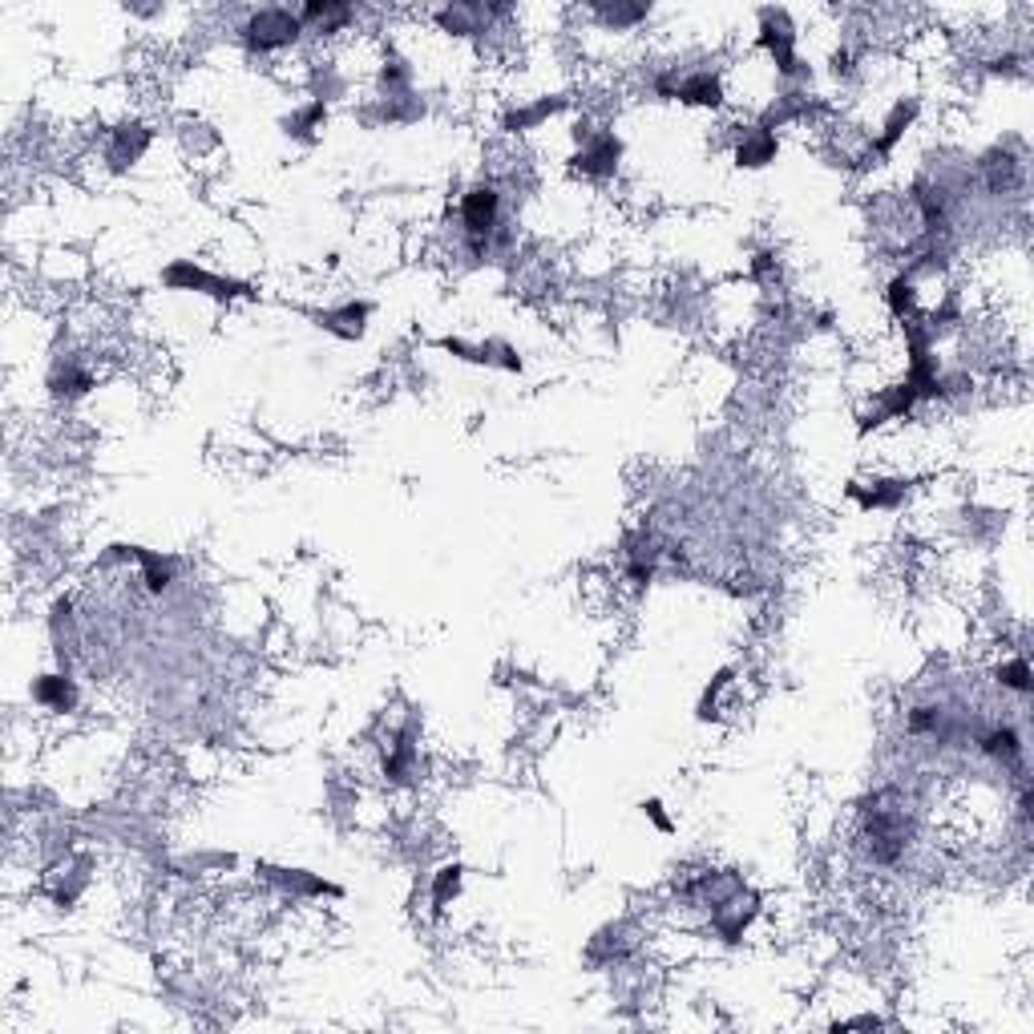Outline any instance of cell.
Returning a JSON list of instances; mask_svg holds the SVG:
<instances>
[{
	"instance_id": "3",
	"label": "cell",
	"mask_w": 1034,
	"mask_h": 1034,
	"mask_svg": "<svg viewBox=\"0 0 1034 1034\" xmlns=\"http://www.w3.org/2000/svg\"><path fill=\"white\" fill-rule=\"evenodd\" d=\"M574 138L582 142V150L574 154V170L590 174V178H606L618 170V158H623V142L614 134H594L590 122H578L574 126Z\"/></svg>"
},
{
	"instance_id": "21",
	"label": "cell",
	"mask_w": 1034,
	"mask_h": 1034,
	"mask_svg": "<svg viewBox=\"0 0 1034 1034\" xmlns=\"http://www.w3.org/2000/svg\"><path fill=\"white\" fill-rule=\"evenodd\" d=\"M885 299H889V312L905 320V316L913 312V279H909V275H897V279L889 283Z\"/></svg>"
},
{
	"instance_id": "25",
	"label": "cell",
	"mask_w": 1034,
	"mask_h": 1034,
	"mask_svg": "<svg viewBox=\"0 0 1034 1034\" xmlns=\"http://www.w3.org/2000/svg\"><path fill=\"white\" fill-rule=\"evenodd\" d=\"M643 812L655 820V829H659V833H671V829H675V824L667 820V812H663V804H659V800H647V804H643Z\"/></svg>"
},
{
	"instance_id": "8",
	"label": "cell",
	"mask_w": 1034,
	"mask_h": 1034,
	"mask_svg": "<svg viewBox=\"0 0 1034 1034\" xmlns=\"http://www.w3.org/2000/svg\"><path fill=\"white\" fill-rule=\"evenodd\" d=\"M905 493H909V481H877L873 489L849 485V497L861 501V509H893L905 501Z\"/></svg>"
},
{
	"instance_id": "10",
	"label": "cell",
	"mask_w": 1034,
	"mask_h": 1034,
	"mask_svg": "<svg viewBox=\"0 0 1034 1034\" xmlns=\"http://www.w3.org/2000/svg\"><path fill=\"white\" fill-rule=\"evenodd\" d=\"M33 699H37L41 707H49V711H69V707L77 703V691H73L69 675H41V679L33 683Z\"/></svg>"
},
{
	"instance_id": "14",
	"label": "cell",
	"mask_w": 1034,
	"mask_h": 1034,
	"mask_svg": "<svg viewBox=\"0 0 1034 1034\" xmlns=\"http://www.w3.org/2000/svg\"><path fill=\"white\" fill-rule=\"evenodd\" d=\"M263 873H267L271 881H279L283 889H295V893H340L332 881L312 877V873H303V869H271V865H263Z\"/></svg>"
},
{
	"instance_id": "19",
	"label": "cell",
	"mask_w": 1034,
	"mask_h": 1034,
	"mask_svg": "<svg viewBox=\"0 0 1034 1034\" xmlns=\"http://www.w3.org/2000/svg\"><path fill=\"white\" fill-rule=\"evenodd\" d=\"M982 752H986V756H998V760H1018V756H1022L1018 732H1014V728H998V732L982 736Z\"/></svg>"
},
{
	"instance_id": "1",
	"label": "cell",
	"mask_w": 1034,
	"mask_h": 1034,
	"mask_svg": "<svg viewBox=\"0 0 1034 1034\" xmlns=\"http://www.w3.org/2000/svg\"><path fill=\"white\" fill-rule=\"evenodd\" d=\"M162 283L174 287V291H202V295H215V299H255V291L239 279H227V275H215L198 267L194 259H178L162 271Z\"/></svg>"
},
{
	"instance_id": "2",
	"label": "cell",
	"mask_w": 1034,
	"mask_h": 1034,
	"mask_svg": "<svg viewBox=\"0 0 1034 1034\" xmlns=\"http://www.w3.org/2000/svg\"><path fill=\"white\" fill-rule=\"evenodd\" d=\"M303 33V21L299 13L291 9H259L247 25H243V41L259 53H275V49H287L295 37Z\"/></svg>"
},
{
	"instance_id": "22",
	"label": "cell",
	"mask_w": 1034,
	"mask_h": 1034,
	"mask_svg": "<svg viewBox=\"0 0 1034 1034\" xmlns=\"http://www.w3.org/2000/svg\"><path fill=\"white\" fill-rule=\"evenodd\" d=\"M998 683L1010 687V691H1030V667H1026V659L1002 663V667H998Z\"/></svg>"
},
{
	"instance_id": "4",
	"label": "cell",
	"mask_w": 1034,
	"mask_h": 1034,
	"mask_svg": "<svg viewBox=\"0 0 1034 1034\" xmlns=\"http://www.w3.org/2000/svg\"><path fill=\"white\" fill-rule=\"evenodd\" d=\"M497 215H501V194L493 186H473L461 198V223H465V235L473 239L477 251H485L489 235L497 231Z\"/></svg>"
},
{
	"instance_id": "23",
	"label": "cell",
	"mask_w": 1034,
	"mask_h": 1034,
	"mask_svg": "<svg viewBox=\"0 0 1034 1034\" xmlns=\"http://www.w3.org/2000/svg\"><path fill=\"white\" fill-rule=\"evenodd\" d=\"M408 764H412V744H408V736H400V740L392 744V756H384V772H388L392 780H404Z\"/></svg>"
},
{
	"instance_id": "20",
	"label": "cell",
	"mask_w": 1034,
	"mask_h": 1034,
	"mask_svg": "<svg viewBox=\"0 0 1034 1034\" xmlns=\"http://www.w3.org/2000/svg\"><path fill=\"white\" fill-rule=\"evenodd\" d=\"M461 873H465L461 865H445V869L433 877V905H437V909H445V905L457 897V889H461Z\"/></svg>"
},
{
	"instance_id": "15",
	"label": "cell",
	"mask_w": 1034,
	"mask_h": 1034,
	"mask_svg": "<svg viewBox=\"0 0 1034 1034\" xmlns=\"http://www.w3.org/2000/svg\"><path fill=\"white\" fill-rule=\"evenodd\" d=\"M126 558H138L142 562V570H146V582H150V590L154 594H162L166 586H170V570H174V562L170 558H158V554H150V550H142V546H118Z\"/></svg>"
},
{
	"instance_id": "11",
	"label": "cell",
	"mask_w": 1034,
	"mask_h": 1034,
	"mask_svg": "<svg viewBox=\"0 0 1034 1034\" xmlns=\"http://www.w3.org/2000/svg\"><path fill=\"white\" fill-rule=\"evenodd\" d=\"M364 320H368V303H344L340 312L320 316V328L344 336V340H360L364 336Z\"/></svg>"
},
{
	"instance_id": "18",
	"label": "cell",
	"mask_w": 1034,
	"mask_h": 1034,
	"mask_svg": "<svg viewBox=\"0 0 1034 1034\" xmlns=\"http://www.w3.org/2000/svg\"><path fill=\"white\" fill-rule=\"evenodd\" d=\"M594 13H598V21H606L614 29H627V25L647 21L651 5H594Z\"/></svg>"
},
{
	"instance_id": "16",
	"label": "cell",
	"mask_w": 1034,
	"mask_h": 1034,
	"mask_svg": "<svg viewBox=\"0 0 1034 1034\" xmlns=\"http://www.w3.org/2000/svg\"><path fill=\"white\" fill-rule=\"evenodd\" d=\"M299 21H303V25L324 21V33H336L344 21H352V9H348V5H336V0H312V5L299 9Z\"/></svg>"
},
{
	"instance_id": "9",
	"label": "cell",
	"mask_w": 1034,
	"mask_h": 1034,
	"mask_svg": "<svg viewBox=\"0 0 1034 1034\" xmlns=\"http://www.w3.org/2000/svg\"><path fill=\"white\" fill-rule=\"evenodd\" d=\"M562 106H566V97H542V101H534V106H526V110H509L501 126H505L509 134H522V130L542 126L546 118H554Z\"/></svg>"
},
{
	"instance_id": "17",
	"label": "cell",
	"mask_w": 1034,
	"mask_h": 1034,
	"mask_svg": "<svg viewBox=\"0 0 1034 1034\" xmlns=\"http://www.w3.org/2000/svg\"><path fill=\"white\" fill-rule=\"evenodd\" d=\"M150 146V134L142 130V126H122L118 134H114V150H110V158H114V166H126V162H138V154Z\"/></svg>"
},
{
	"instance_id": "5",
	"label": "cell",
	"mask_w": 1034,
	"mask_h": 1034,
	"mask_svg": "<svg viewBox=\"0 0 1034 1034\" xmlns=\"http://www.w3.org/2000/svg\"><path fill=\"white\" fill-rule=\"evenodd\" d=\"M760 45L776 57V69L784 77H796L800 73V61H796V29L788 21L784 9H764L760 13Z\"/></svg>"
},
{
	"instance_id": "13",
	"label": "cell",
	"mask_w": 1034,
	"mask_h": 1034,
	"mask_svg": "<svg viewBox=\"0 0 1034 1034\" xmlns=\"http://www.w3.org/2000/svg\"><path fill=\"white\" fill-rule=\"evenodd\" d=\"M772 158H776V134H772V130H764V126H756V130L740 142V150H736V162H740V166H748V170L768 166Z\"/></svg>"
},
{
	"instance_id": "12",
	"label": "cell",
	"mask_w": 1034,
	"mask_h": 1034,
	"mask_svg": "<svg viewBox=\"0 0 1034 1034\" xmlns=\"http://www.w3.org/2000/svg\"><path fill=\"white\" fill-rule=\"evenodd\" d=\"M913 118H917V101H901V106H893V114L885 118V130H881V138L873 142V154H889L901 138H905V130L913 126Z\"/></svg>"
},
{
	"instance_id": "6",
	"label": "cell",
	"mask_w": 1034,
	"mask_h": 1034,
	"mask_svg": "<svg viewBox=\"0 0 1034 1034\" xmlns=\"http://www.w3.org/2000/svg\"><path fill=\"white\" fill-rule=\"evenodd\" d=\"M497 13H505V9H497V5H445V9H437V25L445 33L469 37V33H481L489 25V17H497Z\"/></svg>"
},
{
	"instance_id": "24",
	"label": "cell",
	"mask_w": 1034,
	"mask_h": 1034,
	"mask_svg": "<svg viewBox=\"0 0 1034 1034\" xmlns=\"http://www.w3.org/2000/svg\"><path fill=\"white\" fill-rule=\"evenodd\" d=\"M728 679H732V671H719V675H715V683L707 687V695H703V703H699V719H711V715H715L711 707H715L719 691H723V687H728Z\"/></svg>"
},
{
	"instance_id": "7",
	"label": "cell",
	"mask_w": 1034,
	"mask_h": 1034,
	"mask_svg": "<svg viewBox=\"0 0 1034 1034\" xmlns=\"http://www.w3.org/2000/svg\"><path fill=\"white\" fill-rule=\"evenodd\" d=\"M663 93L687 101V106H711V110L723 101V85H719L715 73H691V77H683L679 85H667Z\"/></svg>"
}]
</instances>
